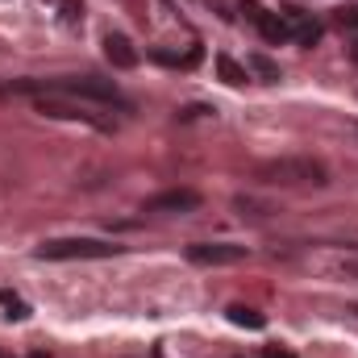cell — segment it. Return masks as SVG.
Wrapping results in <instances>:
<instances>
[{
  "instance_id": "6da1fadb",
  "label": "cell",
  "mask_w": 358,
  "mask_h": 358,
  "mask_svg": "<svg viewBox=\"0 0 358 358\" xmlns=\"http://www.w3.org/2000/svg\"><path fill=\"white\" fill-rule=\"evenodd\" d=\"M255 179H263V183H279V187H321V183H329V171H325V163H317V159H304V155H292V159H267V163H259L255 167Z\"/></svg>"
},
{
  "instance_id": "7a4b0ae2",
  "label": "cell",
  "mask_w": 358,
  "mask_h": 358,
  "mask_svg": "<svg viewBox=\"0 0 358 358\" xmlns=\"http://www.w3.org/2000/svg\"><path fill=\"white\" fill-rule=\"evenodd\" d=\"M121 246L113 242H100V238H55V242H42L38 246V259H50V263H71V259H113Z\"/></svg>"
},
{
  "instance_id": "3957f363",
  "label": "cell",
  "mask_w": 358,
  "mask_h": 358,
  "mask_svg": "<svg viewBox=\"0 0 358 358\" xmlns=\"http://www.w3.org/2000/svg\"><path fill=\"white\" fill-rule=\"evenodd\" d=\"M246 255L250 250L238 246V242H196V246H187V259L196 267H229V263H242Z\"/></svg>"
},
{
  "instance_id": "277c9868",
  "label": "cell",
  "mask_w": 358,
  "mask_h": 358,
  "mask_svg": "<svg viewBox=\"0 0 358 358\" xmlns=\"http://www.w3.org/2000/svg\"><path fill=\"white\" fill-rule=\"evenodd\" d=\"M38 113H42V117H67V121H88V125H100V129H108V125H113L108 117H100V113L84 108V104H76L71 96H67V100H59V96H38Z\"/></svg>"
},
{
  "instance_id": "5b68a950",
  "label": "cell",
  "mask_w": 358,
  "mask_h": 358,
  "mask_svg": "<svg viewBox=\"0 0 358 358\" xmlns=\"http://www.w3.org/2000/svg\"><path fill=\"white\" fill-rule=\"evenodd\" d=\"M200 204V196L192 187H171V192H159L146 200V213H192Z\"/></svg>"
},
{
  "instance_id": "8992f818",
  "label": "cell",
  "mask_w": 358,
  "mask_h": 358,
  "mask_svg": "<svg viewBox=\"0 0 358 358\" xmlns=\"http://www.w3.org/2000/svg\"><path fill=\"white\" fill-rule=\"evenodd\" d=\"M283 13V21H287V29H292V38L300 42V46H317L321 42V21H313L308 13H300V8H279Z\"/></svg>"
},
{
  "instance_id": "52a82bcc",
  "label": "cell",
  "mask_w": 358,
  "mask_h": 358,
  "mask_svg": "<svg viewBox=\"0 0 358 358\" xmlns=\"http://www.w3.org/2000/svg\"><path fill=\"white\" fill-rule=\"evenodd\" d=\"M104 59H108L113 67H121V71L138 67V50H134V42H129L125 34H108V38H104Z\"/></svg>"
},
{
  "instance_id": "ba28073f",
  "label": "cell",
  "mask_w": 358,
  "mask_h": 358,
  "mask_svg": "<svg viewBox=\"0 0 358 358\" xmlns=\"http://www.w3.org/2000/svg\"><path fill=\"white\" fill-rule=\"evenodd\" d=\"M255 25H259V34L267 38L271 46H279V42H287V38H292V29H287L283 13H267V8H263V17H259Z\"/></svg>"
},
{
  "instance_id": "9c48e42d",
  "label": "cell",
  "mask_w": 358,
  "mask_h": 358,
  "mask_svg": "<svg viewBox=\"0 0 358 358\" xmlns=\"http://www.w3.org/2000/svg\"><path fill=\"white\" fill-rule=\"evenodd\" d=\"M229 321L242 325V329H263L267 325V317L259 308H250V304H229Z\"/></svg>"
},
{
  "instance_id": "30bf717a",
  "label": "cell",
  "mask_w": 358,
  "mask_h": 358,
  "mask_svg": "<svg viewBox=\"0 0 358 358\" xmlns=\"http://www.w3.org/2000/svg\"><path fill=\"white\" fill-rule=\"evenodd\" d=\"M0 308H4V317H8V321H25V317H29V304H25L17 292H8V287L0 292Z\"/></svg>"
},
{
  "instance_id": "8fae6325",
  "label": "cell",
  "mask_w": 358,
  "mask_h": 358,
  "mask_svg": "<svg viewBox=\"0 0 358 358\" xmlns=\"http://www.w3.org/2000/svg\"><path fill=\"white\" fill-rule=\"evenodd\" d=\"M217 71H221V80H225L229 88H242V84H246V71H242L234 59H225V55L217 59Z\"/></svg>"
},
{
  "instance_id": "7c38bea8",
  "label": "cell",
  "mask_w": 358,
  "mask_h": 358,
  "mask_svg": "<svg viewBox=\"0 0 358 358\" xmlns=\"http://www.w3.org/2000/svg\"><path fill=\"white\" fill-rule=\"evenodd\" d=\"M250 67H255V71H259L267 84H275V80H279V67H275L271 59H263V55H255V59H250Z\"/></svg>"
},
{
  "instance_id": "4fadbf2b",
  "label": "cell",
  "mask_w": 358,
  "mask_h": 358,
  "mask_svg": "<svg viewBox=\"0 0 358 358\" xmlns=\"http://www.w3.org/2000/svg\"><path fill=\"white\" fill-rule=\"evenodd\" d=\"M334 21H338L342 29H358V4H346V8H338V13H334Z\"/></svg>"
},
{
  "instance_id": "5bb4252c",
  "label": "cell",
  "mask_w": 358,
  "mask_h": 358,
  "mask_svg": "<svg viewBox=\"0 0 358 358\" xmlns=\"http://www.w3.org/2000/svg\"><path fill=\"white\" fill-rule=\"evenodd\" d=\"M263 358H292V355H287V350H267Z\"/></svg>"
},
{
  "instance_id": "9a60e30c",
  "label": "cell",
  "mask_w": 358,
  "mask_h": 358,
  "mask_svg": "<svg viewBox=\"0 0 358 358\" xmlns=\"http://www.w3.org/2000/svg\"><path fill=\"white\" fill-rule=\"evenodd\" d=\"M350 59H355V63H358V42H355V46H350Z\"/></svg>"
},
{
  "instance_id": "2e32d148",
  "label": "cell",
  "mask_w": 358,
  "mask_h": 358,
  "mask_svg": "<svg viewBox=\"0 0 358 358\" xmlns=\"http://www.w3.org/2000/svg\"><path fill=\"white\" fill-rule=\"evenodd\" d=\"M29 358H50V355H42V350H38V355H29Z\"/></svg>"
},
{
  "instance_id": "e0dca14e",
  "label": "cell",
  "mask_w": 358,
  "mask_h": 358,
  "mask_svg": "<svg viewBox=\"0 0 358 358\" xmlns=\"http://www.w3.org/2000/svg\"><path fill=\"white\" fill-rule=\"evenodd\" d=\"M0 358H13V355H4V350H0Z\"/></svg>"
}]
</instances>
